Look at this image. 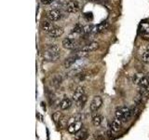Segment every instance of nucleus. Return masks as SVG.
Returning a JSON list of instances; mask_svg holds the SVG:
<instances>
[{
    "instance_id": "10",
    "label": "nucleus",
    "mask_w": 149,
    "mask_h": 140,
    "mask_svg": "<svg viewBox=\"0 0 149 140\" xmlns=\"http://www.w3.org/2000/svg\"><path fill=\"white\" fill-rule=\"evenodd\" d=\"M54 28H55V26L53 25V23L51 22H49V21H43L41 22V29L43 30L45 33H48V34H49V33L52 31Z\"/></svg>"
},
{
    "instance_id": "5",
    "label": "nucleus",
    "mask_w": 149,
    "mask_h": 140,
    "mask_svg": "<svg viewBox=\"0 0 149 140\" xmlns=\"http://www.w3.org/2000/svg\"><path fill=\"white\" fill-rule=\"evenodd\" d=\"M65 9L68 13H77L79 9H80V7H79V4L77 1H74V0H70L65 5Z\"/></svg>"
},
{
    "instance_id": "15",
    "label": "nucleus",
    "mask_w": 149,
    "mask_h": 140,
    "mask_svg": "<svg viewBox=\"0 0 149 140\" xmlns=\"http://www.w3.org/2000/svg\"><path fill=\"white\" fill-rule=\"evenodd\" d=\"M120 128H121V120L116 118V120H114L111 123V130H113L114 132H118Z\"/></svg>"
},
{
    "instance_id": "16",
    "label": "nucleus",
    "mask_w": 149,
    "mask_h": 140,
    "mask_svg": "<svg viewBox=\"0 0 149 140\" xmlns=\"http://www.w3.org/2000/svg\"><path fill=\"white\" fill-rule=\"evenodd\" d=\"M140 31L142 34H148L149 33V22H143L140 24Z\"/></svg>"
},
{
    "instance_id": "9",
    "label": "nucleus",
    "mask_w": 149,
    "mask_h": 140,
    "mask_svg": "<svg viewBox=\"0 0 149 140\" xmlns=\"http://www.w3.org/2000/svg\"><path fill=\"white\" fill-rule=\"evenodd\" d=\"M107 26H108V23L107 22H102L101 23H99L98 25H95L92 27L91 30V34H98V33H102L106 30Z\"/></svg>"
},
{
    "instance_id": "1",
    "label": "nucleus",
    "mask_w": 149,
    "mask_h": 140,
    "mask_svg": "<svg viewBox=\"0 0 149 140\" xmlns=\"http://www.w3.org/2000/svg\"><path fill=\"white\" fill-rule=\"evenodd\" d=\"M60 54H61L60 47L55 44H50L46 48L43 56H44L45 61H48V62H55V61H57L59 59Z\"/></svg>"
},
{
    "instance_id": "2",
    "label": "nucleus",
    "mask_w": 149,
    "mask_h": 140,
    "mask_svg": "<svg viewBox=\"0 0 149 140\" xmlns=\"http://www.w3.org/2000/svg\"><path fill=\"white\" fill-rule=\"evenodd\" d=\"M132 115H133V109H130L126 106L118 107L115 112L116 118L120 120L121 121H124V123L125 121H128Z\"/></svg>"
},
{
    "instance_id": "12",
    "label": "nucleus",
    "mask_w": 149,
    "mask_h": 140,
    "mask_svg": "<svg viewBox=\"0 0 149 140\" xmlns=\"http://www.w3.org/2000/svg\"><path fill=\"white\" fill-rule=\"evenodd\" d=\"M64 33V30L63 27H57L55 26L54 29L49 33V36L52 37V38H57V37H60L61 36H63V34Z\"/></svg>"
},
{
    "instance_id": "6",
    "label": "nucleus",
    "mask_w": 149,
    "mask_h": 140,
    "mask_svg": "<svg viewBox=\"0 0 149 140\" xmlns=\"http://www.w3.org/2000/svg\"><path fill=\"white\" fill-rule=\"evenodd\" d=\"M82 127H83L82 121H76V123H71V124L68 125L67 131H68V133H70V134H76L82 129Z\"/></svg>"
},
{
    "instance_id": "11",
    "label": "nucleus",
    "mask_w": 149,
    "mask_h": 140,
    "mask_svg": "<svg viewBox=\"0 0 149 140\" xmlns=\"http://www.w3.org/2000/svg\"><path fill=\"white\" fill-rule=\"evenodd\" d=\"M98 47H99V44L97 43V42H91V43H88V45L84 46L81 50H83L84 51H86V52L88 54L92 52V51H94L98 49Z\"/></svg>"
},
{
    "instance_id": "27",
    "label": "nucleus",
    "mask_w": 149,
    "mask_h": 140,
    "mask_svg": "<svg viewBox=\"0 0 149 140\" xmlns=\"http://www.w3.org/2000/svg\"><path fill=\"white\" fill-rule=\"evenodd\" d=\"M40 1L43 5H50L54 2V0H40Z\"/></svg>"
},
{
    "instance_id": "13",
    "label": "nucleus",
    "mask_w": 149,
    "mask_h": 140,
    "mask_svg": "<svg viewBox=\"0 0 149 140\" xmlns=\"http://www.w3.org/2000/svg\"><path fill=\"white\" fill-rule=\"evenodd\" d=\"M77 60H78V58L77 57L76 55L70 56V57H68L66 60L64 61V67L66 68V69L71 68L72 66H74V64L77 63Z\"/></svg>"
},
{
    "instance_id": "19",
    "label": "nucleus",
    "mask_w": 149,
    "mask_h": 140,
    "mask_svg": "<svg viewBox=\"0 0 149 140\" xmlns=\"http://www.w3.org/2000/svg\"><path fill=\"white\" fill-rule=\"evenodd\" d=\"M138 85L140 87H142V88H148L149 87V79H148V78L146 76L143 77V78L140 80Z\"/></svg>"
},
{
    "instance_id": "4",
    "label": "nucleus",
    "mask_w": 149,
    "mask_h": 140,
    "mask_svg": "<svg viewBox=\"0 0 149 140\" xmlns=\"http://www.w3.org/2000/svg\"><path fill=\"white\" fill-rule=\"evenodd\" d=\"M102 105V97L101 96H94L92 98V100L91 102V105H90V110L91 112H96L98 111L100 108H101V106Z\"/></svg>"
},
{
    "instance_id": "17",
    "label": "nucleus",
    "mask_w": 149,
    "mask_h": 140,
    "mask_svg": "<svg viewBox=\"0 0 149 140\" xmlns=\"http://www.w3.org/2000/svg\"><path fill=\"white\" fill-rule=\"evenodd\" d=\"M88 137V132L86 130H80L79 132L77 134V136L76 139L77 140H86Z\"/></svg>"
},
{
    "instance_id": "26",
    "label": "nucleus",
    "mask_w": 149,
    "mask_h": 140,
    "mask_svg": "<svg viewBox=\"0 0 149 140\" xmlns=\"http://www.w3.org/2000/svg\"><path fill=\"white\" fill-rule=\"evenodd\" d=\"M142 61H143V63H146V64H149V52L146 51L144 53H143V55H142Z\"/></svg>"
},
{
    "instance_id": "8",
    "label": "nucleus",
    "mask_w": 149,
    "mask_h": 140,
    "mask_svg": "<svg viewBox=\"0 0 149 140\" xmlns=\"http://www.w3.org/2000/svg\"><path fill=\"white\" fill-rule=\"evenodd\" d=\"M84 94H85V90H84V87H82V86L77 87L76 90H74V93H73V96H72L73 101H74L77 103Z\"/></svg>"
},
{
    "instance_id": "7",
    "label": "nucleus",
    "mask_w": 149,
    "mask_h": 140,
    "mask_svg": "<svg viewBox=\"0 0 149 140\" xmlns=\"http://www.w3.org/2000/svg\"><path fill=\"white\" fill-rule=\"evenodd\" d=\"M63 47L67 50H73L77 47V41L70 37H66L63 40Z\"/></svg>"
},
{
    "instance_id": "21",
    "label": "nucleus",
    "mask_w": 149,
    "mask_h": 140,
    "mask_svg": "<svg viewBox=\"0 0 149 140\" xmlns=\"http://www.w3.org/2000/svg\"><path fill=\"white\" fill-rule=\"evenodd\" d=\"M143 77H144V75L143 73H137V74H135L134 76H133V78H132L133 83L139 84L140 80H141V79L143 78Z\"/></svg>"
},
{
    "instance_id": "25",
    "label": "nucleus",
    "mask_w": 149,
    "mask_h": 140,
    "mask_svg": "<svg viewBox=\"0 0 149 140\" xmlns=\"http://www.w3.org/2000/svg\"><path fill=\"white\" fill-rule=\"evenodd\" d=\"M61 117H62V114H61V112H55V113L52 115V119L55 123H58V121L61 120Z\"/></svg>"
},
{
    "instance_id": "23",
    "label": "nucleus",
    "mask_w": 149,
    "mask_h": 140,
    "mask_svg": "<svg viewBox=\"0 0 149 140\" xmlns=\"http://www.w3.org/2000/svg\"><path fill=\"white\" fill-rule=\"evenodd\" d=\"M74 32H77L78 33V34H83L84 33V26H82L80 23H77L76 25L74 26V29H73Z\"/></svg>"
},
{
    "instance_id": "24",
    "label": "nucleus",
    "mask_w": 149,
    "mask_h": 140,
    "mask_svg": "<svg viewBox=\"0 0 149 140\" xmlns=\"http://www.w3.org/2000/svg\"><path fill=\"white\" fill-rule=\"evenodd\" d=\"M61 7H63V1H54L52 4H51V9H54V8H57V9H60Z\"/></svg>"
},
{
    "instance_id": "28",
    "label": "nucleus",
    "mask_w": 149,
    "mask_h": 140,
    "mask_svg": "<svg viewBox=\"0 0 149 140\" xmlns=\"http://www.w3.org/2000/svg\"><path fill=\"white\" fill-rule=\"evenodd\" d=\"M146 51H147V52H149V45L147 46V48H146Z\"/></svg>"
},
{
    "instance_id": "3",
    "label": "nucleus",
    "mask_w": 149,
    "mask_h": 140,
    "mask_svg": "<svg viewBox=\"0 0 149 140\" xmlns=\"http://www.w3.org/2000/svg\"><path fill=\"white\" fill-rule=\"evenodd\" d=\"M47 17L50 22H57L63 18V12L61 9H50V10L47 14Z\"/></svg>"
},
{
    "instance_id": "29",
    "label": "nucleus",
    "mask_w": 149,
    "mask_h": 140,
    "mask_svg": "<svg viewBox=\"0 0 149 140\" xmlns=\"http://www.w3.org/2000/svg\"><path fill=\"white\" fill-rule=\"evenodd\" d=\"M146 77L148 78V79H149V72H148V73H147V74L146 75Z\"/></svg>"
},
{
    "instance_id": "14",
    "label": "nucleus",
    "mask_w": 149,
    "mask_h": 140,
    "mask_svg": "<svg viewBox=\"0 0 149 140\" xmlns=\"http://www.w3.org/2000/svg\"><path fill=\"white\" fill-rule=\"evenodd\" d=\"M71 106H72V101L67 97L63 98V99L60 103V107H61V109H63V110L68 109Z\"/></svg>"
},
{
    "instance_id": "20",
    "label": "nucleus",
    "mask_w": 149,
    "mask_h": 140,
    "mask_svg": "<svg viewBox=\"0 0 149 140\" xmlns=\"http://www.w3.org/2000/svg\"><path fill=\"white\" fill-rule=\"evenodd\" d=\"M51 83L53 84L54 86H59L61 83H62V77L61 76H58V75H56V76L53 77L52 80H51Z\"/></svg>"
},
{
    "instance_id": "22",
    "label": "nucleus",
    "mask_w": 149,
    "mask_h": 140,
    "mask_svg": "<svg viewBox=\"0 0 149 140\" xmlns=\"http://www.w3.org/2000/svg\"><path fill=\"white\" fill-rule=\"evenodd\" d=\"M87 100H88V96H87L86 94H84V95L80 98V99H79V100L77 102V106H78L83 107L84 106H85Z\"/></svg>"
},
{
    "instance_id": "18",
    "label": "nucleus",
    "mask_w": 149,
    "mask_h": 140,
    "mask_svg": "<svg viewBox=\"0 0 149 140\" xmlns=\"http://www.w3.org/2000/svg\"><path fill=\"white\" fill-rule=\"evenodd\" d=\"M102 123V117L101 115H96L93 117L92 119V124L96 126V127H98V126H100Z\"/></svg>"
}]
</instances>
